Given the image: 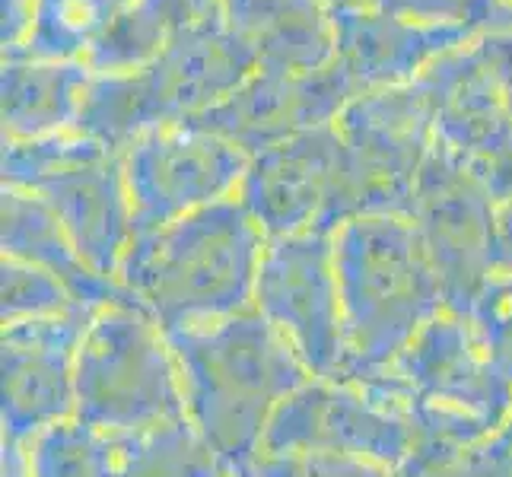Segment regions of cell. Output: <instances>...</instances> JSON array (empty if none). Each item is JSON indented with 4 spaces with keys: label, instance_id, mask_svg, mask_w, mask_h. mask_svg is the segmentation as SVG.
Segmentation results:
<instances>
[{
    "label": "cell",
    "instance_id": "1",
    "mask_svg": "<svg viewBox=\"0 0 512 477\" xmlns=\"http://www.w3.org/2000/svg\"><path fill=\"white\" fill-rule=\"evenodd\" d=\"M166 338L182 373L191 427L226 468H249L274 411L315 379L255 306L166 331Z\"/></svg>",
    "mask_w": 512,
    "mask_h": 477
},
{
    "label": "cell",
    "instance_id": "2",
    "mask_svg": "<svg viewBox=\"0 0 512 477\" xmlns=\"http://www.w3.org/2000/svg\"><path fill=\"white\" fill-rule=\"evenodd\" d=\"M344 357L334 382L366 385L392 369L411 341L446 312V293L417 229L357 220L334 239Z\"/></svg>",
    "mask_w": 512,
    "mask_h": 477
},
{
    "label": "cell",
    "instance_id": "3",
    "mask_svg": "<svg viewBox=\"0 0 512 477\" xmlns=\"http://www.w3.org/2000/svg\"><path fill=\"white\" fill-rule=\"evenodd\" d=\"M258 264L252 220L223 204L140 233L121 258L118 284L163 331H175L252 309Z\"/></svg>",
    "mask_w": 512,
    "mask_h": 477
},
{
    "label": "cell",
    "instance_id": "4",
    "mask_svg": "<svg viewBox=\"0 0 512 477\" xmlns=\"http://www.w3.org/2000/svg\"><path fill=\"white\" fill-rule=\"evenodd\" d=\"M74 395V417L99 430H153L188 417L166 331L134 299L96 312L77 353Z\"/></svg>",
    "mask_w": 512,
    "mask_h": 477
},
{
    "label": "cell",
    "instance_id": "5",
    "mask_svg": "<svg viewBox=\"0 0 512 477\" xmlns=\"http://www.w3.org/2000/svg\"><path fill=\"white\" fill-rule=\"evenodd\" d=\"M322 452L366 458L398 471L414 452V427L382 392L334 379H309L274 411L261 455Z\"/></svg>",
    "mask_w": 512,
    "mask_h": 477
},
{
    "label": "cell",
    "instance_id": "6",
    "mask_svg": "<svg viewBox=\"0 0 512 477\" xmlns=\"http://www.w3.org/2000/svg\"><path fill=\"white\" fill-rule=\"evenodd\" d=\"M255 309L284 334L315 379H334L344 357V322L334 245L322 233L280 236L261 255Z\"/></svg>",
    "mask_w": 512,
    "mask_h": 477
},
{
    "label": "cell",
    "instance_id": "7",
    "mask_svg": "<svg viewBox=\"0 0 512 477\" xmlns=\"http://www.w3.org/2000/svg\"><path fill=\"white\" fill-rule=\"evenodd\" d=\"M29 477H220L226 465L191 420L153 430H99L77 417L26 443Z\"/></svg>",
    "mask_w": 512,
    "mask_h": 477
},
{
    "label": "cell",
    "instance_id": "8",
    "mask_svg": "<svg viewBox=\"0 0 512 477\" xmlns=\"http://www.w3.org/2000/svg\"><path fill=\"white\" fill-rule=\"evenodd\" d=\"M96 309L4 325V439L29 443L74 417V373L83 334Z\"/></svg>",
    "mask_w": 512,
    "mask_h": 477
},
{
    "label": "cell",
    "instance_id": "9",
    "mask_svg": "<svg viewBox=\"0 0 512 477\" xmlns=\"http://www.w3.org/2000/svg\"><path fill=\"white\" fill-rule=\"evenodd\" d=\"M58 223L61 220H55L35 201L29 204L23 198H10L4 204V249L10 252V258L26 261L32 268L58 277L80 306H90L99 312L112 303L131 299L125 287L96 274L83 261L77 245L70 242V236Z\"/></svg>",
    "mask_w": 512,
    "mask_h": 477
},
{
    "label": "cell",
    "instance_id": "10",
    "mask_svg": "<svg viewBox=\"0 0 512 477\" xmlns=\"http://www.w3.org/2000/svg\"><path fill=\"white\" fill-rule=\"evenodd\" d=\"M233 175V159L223 150L207 147H160L150 150L134 166L137 229L153 233L185 207L207 201L226 188Z\"/></svg>",
    "mask_w": 512,
    "mask_h": 477
},
{
    "label": "cell",
    "instance_id": "11",
    "mask_svg": "<svg viewBox=\"0 0 512 477\" xmlns=\"http://www.w3.org/2000/svg\"><path fill=\"white\" fill-rule=\"evenodd\" d=\"M468 322L493 369L512 385V271H493L474 296Z\"/></svg>",
    "mask_w": 512,
    "mask_h": 477
},
{
    "label": "cell",
    "instance_id": "12",
    "mask_svg": "<svg viewBox=\"0 0 512 477\" xmlns=\"http://www.w3.org/2000/svg\"><path fill=\"white\" fill-rule=\"evenodd\" d=\"M77 306L80 303L67 293V287L58 277H51L48 271H39L16 258L4 261V325L64 315Z\"/></svg>",
    "mask_w": 512,
    "mask_h": 477
},
{
    "label": "cell",
    "instance_id": "13",
    "mask_svg": "<svg viewBox=\"0 0 512 477\" xmlns=\"http://www.w3.org/2000/svg\"><path fill=\"white\" fill-rule=\"evenodd\" d=\"M252 477H395L388 468L350 455L322 452H287V455H258L249 465Z\"/></svg>",
    "mask_w": 512,
    "mask_h": 477
},
{
    "label": "cell",
    "instance_id": "14",
    "mask_svg": "<svg viewBox=\"0 0 512 477\" xmlns=\"http://www.w3.org/2000/svg\"><path fill=\"white\" fill-rule=\"evenodd\" d=\"M395 477H512V449L497 433L443 462H404Z\"/></svg>",
    "mask_w": 512,
    "mask_h": 477
},
{
    "label": "cell",
    "instance_id": "15",
    "mask_svg": "<svg viewBox=\"0 0 512 477\" xmlns=\"http://www.w3.org/2000/svg\"><path fill=\"white\" fill-rule=\"evenodd\" d=\"M493 268L497 271H512V207L506 210L500 239L493 242Z\"/></svg>",
    "mask_w": 512,
    "mask_h": 477
},
{
    "label": "cell",
    "instance_id": "16",
    "mask_svg": "<svg viewBox=\"0 0 512 477\" xmlns=\"http://www.w3.org/2000/svg\"><path fill=\"white\" fill-rule=\"evenodd\" d=\"M4 477H29V455L23 443L4 439Z\"/></svg>",
    "mask_w": 512,
    "mask_h": 477
},
{
    "label": "cell",
    "instance_id": "17",
    "mask_svg": "<svg viewBox=\"0 0 512 477\" xmlns=\"http://www.w3.org/2000/svg\"><path fill=\"white\" fill-rule=\"evenodd\" d=\"M500 436L506 439V446L512 449V411H509V417H506V423H503V430H500Z\"/></svg>",
    "mask_w": 512,
    "mask_h": 477
},
{
    "label": "cell",
    "instance_id": "18",
    "mask_svg": "<svg viewBox=\"0 0 512 477\" xmlns=\"http://www.w3.org/2000/svg\"><path fill=\"white\" fill-rule=\"evenodd\" d=\"M220 477H252V471L249 468H226Z\"/></svg>",
    "mask_w": 512,
    "mask_h": 477
}]
</instances>
